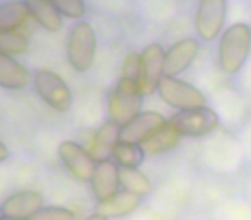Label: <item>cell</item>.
I'll return each instance as SVG.
<instances>
[{
    "instance_id": "e0dca14e",
    "label": "cell",
    "mask_w": 251,
    "mask_h": 220,
    "mask_svg": "<svg viewBox=\"0 0 251 220\" xmlns=\"http://www.w3.org/2000/svg\"><path fill=\"white\" fill-rule=\"evenodd\" d=\"M29 19L26 2H0V35L14 33Z\"/></svg>"
},
{
    "instance_id": "2e32d148",
    "label": "cell",
    "mask_w": 251,
    "mask_h": 220,
    "mask_svg": "<svg viewBox=\"0 0 251 220\" xmlns=\"http://www.w3.org/2000/svg\"><path fill=\"white\" fill-rule=\"evenodd\" d=\"M29 71L21 62L0 53V88L5 90H23L29 83Z\"/></svg>"
},
{
    "instance_id": "7c38bea8",
    "label": "cell",
    "mask_w": 251,
    "mask_h": 220,
    "mask_svg": "<svg viewBox=\"0 0 251 220\" xmlns=\"http://www.w3.org/2000/svg\"><path fill=\"white\" fill-rule=\"evenodd\" d=\"M43 208V196L38 191H19L5 198L0 205V215L16 220H29Z\"/></svg>"
},
{
    "instance_id": "d4e9b609",
    "label": "cell",
    "mask_w": 251,
    "mask_h": 220,
    "mask_svg": "<svg viewBox=\"0 0 251 220\" xmlns=\"http://www.w3.org/2000/svg\"><path fill=\"white\" fill-rule=\"evenodd\" d=\"M138 73H140V53H136V52L127 53L126 62H124V69H122V77L136 81Z\"/></svg>"
},
{
    "instance_id": "7402d4cb",
    "label": "cell",
    "mask_w": 251,
    "mask_h": 220,
    "mask_svg": "<svg viewBox=\"0 0 251 220\" xmlns=\"http://www.w3.org/2000/svg\"><path fill=\"white\" fill-rule=\"evenodd\" d=\"M26 50H28V38L23 33L14 31V33L0 35V53L14 57L25 53Z\"/></svg>"
},
{
    "instance_id": "4316f807",
    "label": "cell",
    "mask_w": 251,
    "mask_h": 220,
    "mask_svg": "<svg viewBox=\"0 0 251 220\" xmlns=\"http://www.w3.org/2000/svg\"><path fill=\"white\" fill-rule=\"evenodd\" d=\"M86 220H107V219H103V217H100V215H97V213H93V215H90Z\"/></svg>"
},
{
    "instance_id": "cb8c5ba5",
    "label": "cell",
    "mask_w": 251,
    "mask_h": 220,
    "mask_svg": "<svg viewBox=\"0 0 251 220\" xmlns=\"http://www.w3.org/2000/svg\"><path fill=\"white\" fill-rule=\"evenodd\" d=\"M53 4L60 16H66L69 19H81L86 14V7L81 0H55Z\"/></svg>"
},
{
    "instance_id": "30bf717a",
    "label": "cell",
    "mask_w": 251,
    "mask_h": 220,
    "mask_svg": "<svg viewBox=\"0 0 251 220\" xmlns=\"http://www.w3.org/2000/svg\"><path fill=\"white\" fill-rule=\"evenodd\" d=\"M59 157L62 160L64 167L71 172L76 179L83 182H90L95 171V160L88 153L86 148L77 145L76 141H62L59 145Z\"/></svg>"
},
{
    "instance_id": "5bb4252c",
    "label": "cell",
    "mask_w": 251,
    "mask_h": 220,
    "mask_svg": "<svg viewBox=\"0 0 251 220\" xmlns=\"http://www.w3.org/2000/svg\"><path fill=\"white\" fill-rule=\"evenodd\" d=\"M119 133L121 127L112 124L110 121L105 124H101L98 127V131L93 136V143L91 148L88 150V153L91 155V158L95 160V164L98 162H105L112 158V151H114L115 145L119 143Z\"/></svg>"
},
{
    "instance_id": "9a60e30c",
    "label": "cell",
    "mask_w": 251,
    "mask_h": 220,
    "mask_svg": "<svg viewBox=\"0 0 251 220\" xmlns=\"http://www.w3.org/2000/svg\"><path fill=\"white\" fill-rule=\"evenodd\" d=\"M141 205V198L136 195H131L127 191H119L107 201H101L97 205V215L103 217V219H119V217H126L133 213L138 206Z\"/></svg>"
},
{
    "instance_id": "6da1fadb",
    "label": "cell",
    "mask_w": 251,
    "mask_h": 220,
    "mask_svg": "<svg viewBox=\"0 0 251 220\" xmlns=\"http://www.w3.org/2000/svg\"><path fill=\"white\" fill-rule=\"evenodd\" d=\"M251 52V26L236 23L222 33L219 42V62L226 74H236Z\"/></svg>"
},
{
    "instance_id": "44dd1931",
    "label": "cell",
    "mask_w": 251,
    "mask_h": 220,
    "mask_svg": "<svg viewBox=\"0 0 251 220\" xmlns=\"http://www.w3.org/2000/svg\"><path fill=\"white\" fill-rule=\"evenodd\" d=\"M177 143H179V136L169 127V124H165L164 129H160L155 136H151L148 141H145V143L141 145V148H143L145 155L147 153L157 155V153H164V151L172 150Z\"/></svg>"
},
{
    "instance_id": "8fae6325",
    "label": "cell",
    "mask_w": 251,
    "mask_h": 220,
    "mask_svg": "<svg viewBox=\"0 0 251 220\" xmlns=\"http://www.w3.org/2000/svg\"><path fill=\"white\" fill-rule=\"evenodd\" d=\"M200 52V43L196 38H182L176 42L165 52L164 59V76L177 77L189 69Z\"/></svg>"
},
{
    "instance_id": "ac0fdd59",
    "label": "cell",
    "mask_w": 251,
    "mask_h": 220,
    "mask_svg": "<svg viewBox=\"0 0 251 220\" xmlns=\"http://www.w3.org/2000/svg\"><path fill=\"white\" fill-rule=\"evenodd\" d=\"M29 11V18H33L47 31H59L62 28V16L57 11L53 2H42V0H29L26 2Z\"/></svg>"
},
{
    "instance_id": "d6986e66",
    "label": "cell",
    "mask_w": 251,
    "mask_h": 220,
    "mask_svg": "<svg viewBox=\"0 0 251 220\" xmlns=\"http://www.w3.org/2000/svg\"><path fill=\"white\" fill-rule=\"evenodd\" d=\"M119 186H122V191H127L140 198L151 193V181L138 169L119 167Z\"/></svg>"
},
{
    "instance_id": "8992f818",
    "label": "cell",
    "mask_w": 251,
    "mask_h": 220,
    "mask_svg": "<svg viewBox=\"0 0 251 220\" xmlns=\"http://www.w3.org/2000/svg\"><path fill=\"white\" fill-rule=\"evenodd\" d=\"M157 91L169 107L179 108V110H189V108L206 105L205 95L196 86L179 79V77L164 76L158 83Z\"/></svg>"
},
{
    "instance_id": "4fadbf2b",
    "label": "cell",
    "mask_w": 251,
    "mask_h": 220,
    "mask_svg": "<svg viewBox=\"0 0 251 220\" xmlns=\"http://www.w3.org/2000/svg\"><path fill=\"white\" fill-rule=\"evenodd\" d=\"M90 184L97 201H107L119 193V167L112 160L98 162L95 165Z\"/></svg>"
},
{
    "instance_id": "f1b7e54d",
    "label": "cell",
    "mask_w": 251,
    "mask_h": 220,
    "mask_svg": "<svg viewBox=\"0 0 251 220\" xmlns=\"http://www.w3.org/2000/svg\"><path fill=\"white\" fill-rule=\"evenodd\" d=\"M0 217H2V215H0Z\"/></svg>"
},
{
    "instance_id": "603a6c76",
    "label": "cell",
    "mask_w": 251,
    "mask_h": 220,
    "mask_svg": "<svg viewBox=\"0 0 251 220\" xmlns=\"http://www.w3.org/2000/svg\"><path fill=\"white\" fill-rule=\"evenodd\" d=\"M29 220H76L73 210L64 206H43Z\"/></svg>"
},
{
    "instance_id": "ba28073f",
    "label": "cell",
    "mask_w": 251,
    "mask_h": 220,
    "mask_svg": "<svg viewBox=\"0 0 251 220\" xmlns=\"http://www.w3.org/2000/svg\"><path fill=\"white\" fill-rule=\"evenodd\" d=\"M226 16V0H201L195 14V28L200 38L205 42H213L222 31Z\"/></svg>"
},
{
    "instance_id": "52a82bcc",
    "label": "cell",
    "mask_w": 251,
    "mask_h": 220,
    "mask_svg": "<svg viewBox=\"0 0 251 220\" xmlns=\"http://www.w3.org/2000/svg\"><path fill=\"white\" fill-rule=\"evenodd\" d=\"M164 59L165 50L158 43L145 47L140 53V73H138V90L143 97L155 93L160 79L164 77Z\"/></svg>"
},
{
    "instance_id": "277c9868",
    "label": "cell",
    "mask_w": 251,
    "mask_h": 220,
    "mask_svg": "<svg viewBox=\"0 0 251 220\" xmlns=\"http://www.w3.org/2000/svg\"><path fill=\"white\" fill-rule=\"evenodd\" d=\"M97 53V35L90 23L81 21L73 26L67 38V60L77 73H86L93 66Z\"/></svg>"
},
{
    "instance_id": "5b68a950",
    "label": "cell",
    "mask_w": 251,
    "mask_h": 220,
    "mask_svg": "<svg viewBox=\"0 0 251 220\" xmlns=\"http://www.w3.org/2000/svg\"><path fill=\"white\" fill-rule=\"evenodd\" d=\"M33 86L36 95L57 112H67L73 105L71 88L57 73H52L49 69H38L33 74Z\"/></svg>"
},
{
    "instance_id": "484cf974",
    "label": "cell",
    "mask_w": 251,
    "mask_h": 220,
    "mask_svg": "<svg viewBox=\"0 0 251 220\" xmlns=\"http://www.w3.org/2000/svg\"><path fill=\"white\" fill-rule=\"evenodd\" d=\"M9 158V148L5 147V143L2 140H0V164L2 162H5Z\"/></svg>"
},
{
    "instance_id": "3957f363",
    "label": "cell",
    "mask_w": 251,
    "mask_h": 220,
    "mask_svg": "<svg viewBox=\"0 0 251 220\" xmlns=\"http://www.w3.org/2000/svg\"><path fill=\"white\" fill-rule=\"evenodd\" d=\"M167 124L179 138H200L213 133L219 127L220 119L215 110L205 105V107L189 108V110H179L167 121Z\"/></svg>"
},
{
    "instance_id": "ffe728a7",
    "label": "cell",
    "mask_w": 251,
    "mask_h": 220,
    "mask_svg": "<svg viewBox=\"0 0 251 220\" xmlns=\"http://www.w3.org/2000/svg\"><path fill=\"white\" fill-rule=\"evenodd\" d=\"M112 162L121 169H138V165H141L145 160V151L140 145L119 141L112 151Z\"/></svg>"
},
{
    "instance_id": "9c48e42d",
    "label": "cell",
    "mask_w": 251,
    "mask_h": 220,
    "mask_svg": "<svg viewBox=\"0 0 251 220\" xmlns=\"http://www.w3.org/2000/svg\"><path fill=\"white\" fill-rule=\"evenodd\" d=\"M167 119L158 112H141L131 121L129 124H126L121 127L119 133V141L122 143H131V145H143L151 136L164 129Z\"/></svg>"
},
{
    "instance_id": "7a4b0ae2",
    "label": "cell",
    "mask_w": 251,
    "mask_h": 220,
    "mask_svg": "<svg viewBox=\"0 0 251 220\" xmlns=\"http://www.w3.org/2000/svg\"><path fill=\"white\" fill-rule=\"evenodd\" d=\"M143 95L138 90L136 81L121 77L108 97V117L110 122L119 127L129 124L143 107Z\"/></svg>"
},
{
    "instance_id": "83f0119b",
    "label": "cell",
    "mask_w": 251,
    "mask_h": 220,
    "mask_svg": "<svg viewBox=\"0 0 251 220\" xmlns=\"http://www.w3.org/2000/svg\"><path fill=\"white\" fill-rule=\"evenodd\" d=\"M0 220H16V219H7V217H0Z\"/></svg>"
}]
</instances>
